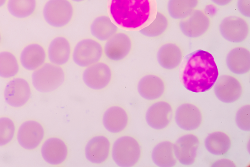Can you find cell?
Masks as SVG:
<instances>
[{
    "mask_svg": "<svg viewBox=\"0 0 250 167\" xmlns=\"http://www.w3.org/2000/svg\"><path fill=\"white\" fill-rule=\"evenodd\" d=\"M107 10L112 22L127 31H140L148 26L157 12L156 0H107Z\"/></svg>",
    "mask_w": 250,
    "mask_h": 167,
    "instance_id": "obj_1",
    "label": "cell"
},
{
    "mask_svg": "<svg viewBox=\"0 0 250 167\" xmlns=\"http://www.w3.org/2000/svg\"><path fill=\"white\" fill-rule=\"evenodd\" d=\"M218 75V70L212 54L208 51L198 49L186 57L181 79L188 90L202 93L211 89Z\"/></svg>",
    "mask_w": 250,
    "mask_h": 167,
    "instance_id": "obj_2",
    "label": "cell"
},
{
    "mask_svg": "<svg viewBox=\"0 0 250 167\" xmlns=\"http://www.w3.org/2000/svg\"><path fill=\"white\" fill-rule=\"evenodd\" d=\"M112 159L120 167H132L140 161L142 149L139 142L134 137L124 135L116 139L111 146Z\"/></svg>",
    "mask_w": 250,
    "mask_h": 167,
    "instance_id": "obj_3",
    "label": "cell"
},
{
    "mask_svg": "<svg viewBox=\"0 0 250 167\" xmlns=\"http://www.w3.org/2000/svg\"><path fill=\"white\" fill-rule=\"evenodd\" d=\"M65 79L62 66L50 62L45 63L33 72L31 80L34 88L41 93H50L60 87Z\"/></svg>",
    "mask_w": 250,
    "mask_h": 167,
    "instance_id": "obj_4",
    "label": "cell"
},
{
    "mask_svg": "<svg viewBox=\"0 0 250 167\" xmlns=\"http://www.w3.org/2000/svg\"><path fill=\"white\" fill-rule=\"evenodd\" d=\"M74 13V7L70 0H47L42 10L45 22L56 28H63L69 24Z\"/></svg>",
    "mask_w": 250,
    "mask_h": 167,
    "instance_id": "obj_5",
    "label": "cell"
},
{
    "mask_svg": "<svg viewBox=\"0 0 250 167\" xmlns=\"http://www.w3.org/2000/svg\"><path fill=\"white\" fill-rule=\"evenodd\" d=\"M104 55V48L97 40L86 38L80 40L72 51V59L76 65L86 68L100 61Z\"/></svg>",
    "mask_w": 250,
    "mask_h": 167,
    "instance_id": "obj_6",
    "label": "cell"
},
{
    "mask_svg": "<svg viewBox=\"0 0 250 167\" xmlns=\"http://www.w3.org/2000/svg\"><path fill=\"white\" fill-rule=\"evenodd\" d=\"M4 99L10 106L19 108L30 100L32 88L29 81L22 77H15L6 84L3 92Z\"/></svg>",
    "mask_w": 250,
    "mask_h": 167,
    "instance_id": "obj_7",
    "label": "cell"
},
{
    "mask_svg": "<svg viewBox=\"0 0 250 167\" xmlns=\"http://www.w3.org/2000/svg\"><path fill=\"white\" fill-rule=\"evenodd\" d=\"M19 145L27 150L38 148L43 142L45 132L43 125L35 119L24 121L16 133Z\"/></svg>",
    "mask_w": 250,
    "mask_h": 167,
    "instance_id": "obj_8",
    "label": "cell"
},
{
    "mask_svg": "<svg viewBox=\"0 0 250 167\" xmlns=\"http://www.w3.org/2000/svg\"><path fill=\"white\" fill-rule=\"evenodd\" d=\"M112 77L110 67L107 63L101 61L85 68L82 75L84 84L96 91L104 89L108 86Z\"/></svg>",
    "mask_w": 250,
    "mask_h": 167,
    "instance_id": "obj_9",
    "label": "cell"
},
{
    "mask_svg": "<svg viewBox=\"0 0 250 167\" xmlns=\"http://www.w3.org/2000/svg\"><path fill=\"white\" fill-rule=\"evenodd\" d=\"M219 30L224 39L235 43L245 41L250 34V26L247 21L236 16L224 18L220 24Z\"/></svg>",
    "mask_w": 250,
    "mask_h": 167,
    "instance_id": "obj_10",
    "label": "cell"
},
{
    "mask_svg": "<svg viewBox=\"0 0 250 167\" xmlns=\"http://www.w3.org/2000/svg\"><path fill=\"white\" fill-rule=\"evenodd\" d=\"M132 47L130 36L125 32H117L106 41L103 48L104 54L110 61H120L128 56Z\"/></svg>",
    "mask_w": 250,
    "mask_h": 167,
    "instance_id": "obj_11",
    "label": "cell"
},
{
    "mask_svg": "<svg viewBox=\"0 0 250 167\" xmlns=\"http://www.w3.org/2000/svg\"><path fill=\"white\" fill-rule=\"evenodd\" d=\"M209 17L203 10L195 9L179 23L180 29L187 37L191 38L200 37L210 28Z\"/></svg>",
    "mask_w": 250,
    "mask_h": 167,
    "instance_id": "obj_12",
    "label": "cell"
},
{
    "mask_svg": "<svg viewBox=\"0 0 250 167\" xmlns=\"http://www.w3.org/2000/svg\"><path fill=\"white\" fill-rule=\"evenodd\" d=\"M41 153L44 161L48 164L58 166L67 160L69 149L66 143L61 138L51 137L42 143Z\"/></svg>",
    "mask_w": 250,
    "mask_h": 167,
    "instance_id": "obj_13",
    "label": "cell"
},
{
    "mask_svg": "<svg viewBox=\"0 0 250 167\" xmlns=\"http://www.w3.org/2000/svg\"><path fill=\"white\" fill-rule=\"evenodd\" d=\"M217 97L222 102L233 103L242 96L243 87L238 79L231 75H223L217 78L214 87Z\"/></svg>",
    "mask_w": 250,
    "mask_h": 167,
    "instance_id": "obj_14",
    "label": "cell"
},
{
    "mask_svg": "<svg viewBox=\"0 0 250 167\" xmlns=\"http://www.w3.org/2000/svg\"><path fill=\"white\" fill-rule=\"evenodd\" d=\"M111 151L109 139L103 135H98L91 138L87 142L85 148V156L90 163L100 165L109 158Z\"/></svg>",
    "mask_w": 250,
    "mask_h": 167,
    "instance_id": "obj_15",
    "label": "cell"
},
{
    "mask_svg": "<svg viewBox=\"0 0 250 167\" xmlns=\"http://www.w3.org/2000/svg\"><path fill=\"white\" fill-rule=\"evenodd\" d=\"M200 146L198 137L193 134H188L180 137L174 144L177 160L182 165H192L196 161Z\"/></svg>",
    "mask_w": 250,
    "mask_h": 167,
    "instance_id": "obj_16",
    "label": "cell"
},
{
    "mask_svg": "<svg viewBox=\"0 0 250 167\" xmlns=\"http://www.w3.org/2000/svg\"><path fill=\"white\" fill-rule=\"evenodd\" d=\"M47 51L44 47L37 42L27 44L20 52V65L26 70L34 72L46 63Z\"/></svg>",
    "mask_w": 250,
    "mask_h": 167,
    "instance_id": "obj_17",
    "label": "cell"
},
{
    "mask_svg": "<svg viewBox=\"0 0 250 167\" xmlns=\"http://www.w3.org/2000/svg\"><path fill=\"white\" fill-rule=\"evenodd\" d=\"M173 109L167 101H160L152 104L147 110L146 119L148 125L156 130L168 127L172 120Z\"/></svg>",
    "mask_w": 250,
    "mask_h": 167,
    "instance_id": "obj_18",
    "label": "cell"
},
{
    "mask_svg": "<svg viewBox=\"0 0 250 167\" xmlns=\"http://www.w3.org/2000/svg\"><path fill=\"white\" fill-rule=\"evenodd\" d=\"M177 125L186 131L198 129L202 124L203 116L200 108L189 103H184L177 108L175 114Z\"/></svg>",
    "mask_w": 250,
    "mask_h": 167,
    "instance_id": "obj_19",
    "label": "cell"
},
{
    "mask_svg": "<svg viewBox=\"0 0 250 167\" xmlns=\"http://www.w3.org/2000/svg\"><path fill=\"white\" fill-rule=\"evenodd\" d=\"M129 121L126 111L119 105H113L105 110L102 117L104 127L109 132L119 134L127 127Z\"/></svg>",
    "mask_w": 250,
    "mask_h": 167,
    "instance_id": "obj_20",
    "label": "cell"
},
{
    "mask_svg": "<svg viewBox=\"0 0 250 167\" xmlns=\"http://www.w3.org/2000/svg\"><path fill=\"white\" fill-rule=\"evenodd\" d=\"M46 51L49 62L60 66L66 64L69 61L72 53L70 41L62 36H57L52 39Z\"/></svg>",
    "mask_w": 250,
    "mask_h": 167,
    "instance_id": "obj_21",
    "label": "cell"
},
{
    "mask_svg": "<svg viewBox=\"0 0 250 167\" xmlns=\"http://www.w3.org/2000/svg\"><path fill=\"white\" fill-rule=\"evenodd\" d=\"M137 90L143 98L149 100H155L164 94L166 84L160 76L154 74H146L139 81Z\"/></svg>",
    "mask_w": 250,
    "mask_h": 167,
    "instance_id": "obj_22",
    "label": "cell"
},
{
    "mask_svg": "<svg viewBox=\"0 0 250 167\" xmlns=\"http://www.w3.org/2000/svg\"><path fill=\"white\" fill-rule=\"evenodd\" d=\"M184 57L183 51L179 46L174 43H167L159 48L157 60L160 65L166 70L178 68Z\"/></svg>",
    "mask_w": 250,
    "mask_h": 167,
    "instance_id": "obj_23",
    "label": "cell"
},
{
    "mask_svg": "<svg viewBox=\"0 0 250 167\" xmlns=\"http://www.w3.org/2000/svg\"><path fill=\"white\" fill-rule=\"evenodd\" d=\"M229 69L236 74H244L250 70V52L245 47H238L231 49L226 59Z\"/></svg>",
    "mask_w": 250,
    "mask_h": 167,
    "instance_id": "obj_24",
    "label": "cell"
},
{
    "mask_svg": "<svg viewBox=\"0 0 250 167\" xmlns=\"http://www.w3.org/2000/svg\"><path fill=\"white\" fill-rule=\"evenodd\" d=\"M118 28L108 15H101L96 17L90 26L92 35L101 41H107L118 32Z\"/></svg>",
    "mask_w": 250,
    "mask_h": 167,
    "instance_id": "obj_25",
    "label": "cell"
},
{
    "mask_svg": "<svg viewBox=\"0 0 250 167\" xmlns=\"http://www.w3.org/2000/svg\"><path fill=\"white\" fill-rule=\"evenodd\" d=\"M152 159L155 164L159 167L175 166L177 158L175 154L174 144L167 141L159 143L153 149Z\"/></svg>",
    "mask_w": 250,
    "mask_h": 167,
    "instance_id": "obj_26",
    "label": "cell"
},
{
    "mask_svg": "<svg viewBox=\"0 0 250 167\" xmlns=\"http://www.w3.org/2000/svg\"><path fill=\"white\" fill-rule=\"evenodd\" d=\"M205 146L210 153L217 156L226 155L231 146L229 136L222 131H215L210 133L206 139Z\"/></svg>",
    "mask_w": 250,
    "mask_h": 167,
    "instance_id": "obj_27",
    "label": "cell"
},
{
    "mask_svg": "<svg viewBox=\"0 0 250 167\" xmlns=\"http://www.w3.org/2000/svg\"><path fill=\"white\" fill-rule=\"evenodd\" d=\"M6 7L13 17L26 19L32 17L37 9V0H8Z\"/></svg>",
    "mask_w": 250,
    "mask_h": 167,
    "instance_id": "obj_28",
    "label": "cell"
},
{
    "mask_svg": "<svg viewBox=\"0 0 250 167\" xmlns=\"http://www.w3.org/2000/svg\"><path fill=\"white\" fill-rule=\"evenodd\" d=\"M20 63L17 56L11 51H0V77L11 79L19 74Z\"/></svg>",
    "mask_w": 250,
    "mask_h": 167,
    "instance_id": "obj_29",
    "label": "cell"
},
{
    "mask_svg": "<svg viewBox=\"0 0 250 167\" xmlns=\"http://www.w3.org/2000/svg\"><path fill=\"white\" fill-rule=\"evenodd\" d=\"M199 2V0H168L167 5L168 14L174 19H183L196 9Z\"/></svg>",
    "mask_w": 250,
    "mask_h": 167,
    "instance_id": "obj_30",
    "label": "cell"
},
{
    "mask_svg": "<svg viewBox=\"0 0 250 167\" xmlns=\"http://www.w3.org/2000/svg\"><path fill=\"white\" fill-rule=\"evenodd\" d=\"M168 25L169 22L167 16L162 12L157 11L154 20L139 31L146 37L156 38L162 35L167 29Z\"/></svg>",
    "mask_w": 250,
    "mask_h": 167,
    "instance_id": "obj_31",
    "label": "cell"
},
{
    "mask_svg": "<svg viewBox=\"0 0 250 167\" xmlns=\"http://www.w3.org/2000/svg\"><path fill=\"white\" fill-rule=\"evenodd\" d=\"M16 124L9 117H0V147L10 144L16 134Z\"/></svg>",
    "mask_w": 250,
    "mask_h": 167,
    "instance_id": "obj_32",
    "label": "cell"
},
{
    "mask_svg": "<svg viewBox=\"0 0 250 167\" xmlns=\"http://www.w3.org/2000/svg\"><path fill=\"white\" fill-rule=\"evenodd\" d=\"M236 121L238 126L242 130L249 131L250 130V106L249 105H244L238 111Z\"/></svg>",
    "mask_w": 250,
    "mask_h": 167,
    "instance_id": "obj_33",
    "label": "cell"
},
{
    "mask_svg": "<svg viewBox=\"0 0 250 167\" xmlns=\"http://www.w3.org/2000/svg\"><path fill=\"white\" fill-rule=\"evenodd\" d=\"M237 8L243 16L250 17V0H238Z\"/></svg>",
    "mask_w": 250,
    "mask_h": 167,
    "instance_id": "obj_34",
    "label": "cell"
},
{
    "mask_svg": "<svg viewBox=\"0 0 250 167\" xmlns=\"http://www.w3.org/2000/svg\"><path fill=\"white\" fill-rule=\"evenodd\" d=\"M235 163L229 159H223L221 160H217L216 161H215L213 162L211 164L212 167H235Z\"/></svg>",
    "mask_w": 250,
    "mask_h": 167,
    "instance_id": "obj_35",
    "label": "cell"
},
{
    "mask_svg": "<svg viewBox=\"0 0 250 167\" xmlns=\"http://www.w3.org/2000/svg\"><path fill=\"white\" fill-rule=\"evenodd\" d=\"M215 4L219 6H225L231 3L233 0H210Z\"/></svg>",
    "mask_w": 250,
    "mask_h": 167,
    "instance_id": "obj_36",
    "label": "cell"
},
{
    "mask_svg": "<svg viewBox=\"0 0 250 167\" xmlns=\"http://www.w3.org/2000/svg\"><path fill=\"white\" fill-rule=\"evenodd\" d=\"M8 0H0V8L2 7L6 4Z\"/></svg>",
    "mask_w": 250,
    "mask_h": 167,
    "instance_id": "obj_37",
    "label": "cell"
},
{
    "mask_svg": "<svg viewBox=\"0 0 250 167\" xmlns=\"http://www.w3.org/2000/svg\"><path fill=\"white\" fill-rule=\"evenodd\" d=\"M2 34L0 31V47L1 45V43H2Z\"/></svg>",
    "mask_w": 250,
    "mask_h": 167,
    "instance_id": "obj_38",
    "label": "cell"
},
{
    "mask_svg": "<svg viewBox=\"0 0 250 167\" xmlns=\"http://www.w3.org/2000/svg\"><path fill=\"white\" fill-rule=\"evenodd\" d=\"M71 0L76 2H81L84 1L85 0Z\"/></svg>",
    "mask_w": 250,
    "mask_h": 167,
    "instance_id": "obj_39",
    "label": "cell"
}]
</instances>
